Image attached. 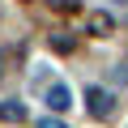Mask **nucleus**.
<instances>
[{
    "label": "nucleus",
    "mask_w": 128,
    "mask_h": 128,
    "mask_svg": "<svg viewBox=\"0 0 128 128\" xmlns=\"http://www.w3.org/2000/svg\"><path fill=\"white\" fill-rule=\"evenodd\" d=\"M90 30H98V34H107V30H111V17H102V13H94V17H90Z\"/></svg>",
    "instance_id": "20e7f679"
},
{
    "label": "nucleus",
    "mask_w": 128,
    "mask_h": 128,
    "mask_svg": "<svg viewBox=\"0 0 128 128\" xmlns=\"http://www.w3.org/2000/svg\"><path fill=\"white\" fill-rule=\"evenodd\" d=\"M111 102H115V98H111L107 90H98V86H90V90H86V107H90L94 115H111Z\"/></svg>",
    "instance_id": "f03ea898"
},
{
    "label": "nucleus",
    "mask_w": 128,
    "mask_h": 128,
    "mask_svg": "<svg viewBox=\"0 0 128 128\" xmlns=\"http://www.w3.org/2000/svg\"><path fill=\"white\" fill-rule=\"evenodd\" d=\"M47 107L60 115V111H68L73 107V90L64 86V81H56V86H47Z\"/></svg>",
    "instance_id": "f257e3e1"
},
{
    "label": "nucleus",
    "mask_w": 128,
    "mask_h": 128,
    "mask_svg": "<svg viewBox=\"0 0 128 128\" xmlns=\"http://www.w3.org/2000/svg\"><path fill=\"white\" fill-rule=\"evenodd\" d=\"M38 128H64V124H60V120H51V115H43V120H38Z\"/></svg>",
    "instance_id": "39448f33"
},
{
    "label": "nucleus",
    "mask_w": 128,
    "mask_h": 128,
    "mask_svg": "<svg viewBox=\"0 0 128 128\" xmlns=\"http://www.w3.org/2000/svg\"><path fill=\"white\" fill-rule=\"evenodd\" d=\"M0 120H4V124H22L26 120V107L22 102H0Z\"/></svg>",
    "instance_id": "7ed1b4c3"
}]
</instances>
